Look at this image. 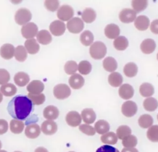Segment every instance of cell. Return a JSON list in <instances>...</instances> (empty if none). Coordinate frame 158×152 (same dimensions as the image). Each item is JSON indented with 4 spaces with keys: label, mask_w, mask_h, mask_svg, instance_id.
I'll use <instances>...</instances> for the list:
<instances>
[{
    "label": "cell",
    "mask_w": 158,
    "mask_h": 152,
    "mask_svg": "<svg viewBox=\"0 0 158 152\" xmlns=\"http://www.w3.org/2000/svg\"><path fill=\"white\" fill-rule=\"evenodd\" d=\"M33 109V103L26 96L19 95L14 96L7 105L9 114L14 119L23 120Z\"/></svg>",
    "instance_id": "1"
},
{
    "label": "cell",
    "mask_w": 158,
    "mask_h": 152,
    "mask_svg": "<svg viewBox=\"0 0 158 152\" xmlns=\"http://www.w3.org/2000/svg\"><path fill=\"white\" fill-rule=\"evenodd\" d=\"M107 53V48L104 43L96 41L93 43L89 48V54L94 59H101L103 58Z\"/></svg>",
    "instance_id": "2"
},
{
    "label": "cell",
    "mask_w": 158,
    "mask_h": 152,
    "mask_svg": "<svg viewBox=\"0 0 158 152\" xmlns=\"http://www.w3.org/2000/svg\"><path fill=\"white\" fill-rule=\"evenodd\" d=\"M31 19V14L27 8H20L15 14V22L20 25H24L28 23Z\"/></svg>",
    "instance_id": "3"
},
{
    "label": "cell",
    "mask_w": 158,
    "mask_h": 152,
    "mask_svg": "<svg viewBox=\"0 0 158 152\" xmlns=\"http://www.w3.org/2000/svg\"><path fill=\"white\" fill-rule=\"evenodd\" d=\"M53 94L57 99H64L70 95L71 90L66 84L60 83L54 87Z\"/></svg>",
    "instance_id": "4"
},
{
    "label": "cell",
    "mask_w": 158,
    "mask_h": 152,
    "mask_svg": "<svg viewBox=\"0 0 158 152\" xmlns=\"http://www.w3.org/2000/svg\"><path fill=\"white\" fill-rule=\"evenodd\" d=\"M38 27L33 22H28V23L23 25L21 29L22 36L27 39H31L37 35Z\"/></svg>",
    "instance_id": "5"
},
{
    "label": "cell",
    "mask_w": 158,
    "mask_h": 152,
    "mask_svg": "<svg viewBox=\"0 0 158 152\" xmlns=\"http://www.w3.org/2000/svg\"><path fill=\"white\" fill-rule=\"evenodd\" d=\"M67 28L72 33H78L83 29L84 23L83 20L79 17H73L68 21Z\"/></svg>",
    "instance_id": "6"
},
{
    "label": "cell",
    "mask_w": 158,
    "mask_h": 152,
    "mask_svg": "<svg viewBox=\"0 0 158 152\" xmlns=\"http://www.w3.org/2000/svg\"><path fill=\"white\" fill-rule=\"evenodd\" d=\"M74 14L73 8L69 5H62L57 11V17L62 21H67L72 19Z\"/></svg>",
    "instance_id": "7"
},
{
    "label": "cell",
    "mask_w": 158,
    "mask_h": 152,
    "mask_svg": "<svg viewBox=\"0 0 158 152\" xmlns=\"http://www.w3.org/2000/svg\"><path fill=\"white\" fill-rule=\"evenodd\" d=\"M136 12L131 9L125 8L122 10L119 14V19L122 22L131 23L135 20Z\"/></svg>",
    "instance_id": "8"
},
{
    "label": "cell",
    "mask_w": 158,
    "mask_h": 152,
    "mask_svg": "<svg viewBox=\"0 0 158 152\" xmlns=\"http://www.w3.org/2000/svg\"><path fill=\"white\" fill-rule=\"evenodd\" d=\"M137 105L132 101H127L122 106V114L128 117L133 116L137 112Z\"/></svg>",
    "instance_id": "9"
},
{
    "label": "cell",
    "mask_w": 158,
    "mask_h": 152,
    "mask_svg": "<svg viewBox=\"0 0 158 152\" xmlns=\"http://www.w3.org/2000/svg\"><path fill=\"white\" fill-rule=\"evenodd\" d=\"M65 120L69 125L71 127H77L80 125L81 122V116L78 112L72 111L67 114Z\"/></svg>",
    "instance_id": "10"
},
{
    "label": "cell",
    "mask_w": 158,
    "mask_h": 152,
    "mask_svg": "<svg viewBox=\"0 0 158 152\" xmlns=\"http://www.w3.org/2000/svg\"><path fill=\"white\" fill-rule=\"evenodd\" d=\"M49 30L54 36H60L65 30V25L61 20H54L49 25Z\"/></svg>",
    "instance_id": "11"
},
{
    "label": "cell",
    "mask_w": 158,
    "mask_h": 152,
    "mask_svg": "<svg viewBox=\"0 0 158 152\" xmlns=\"http://www.w3.org/2000/svg\"><path fill=\"white\" fill-rule=\"evenodd\" d=\"M41 130L45 135H53L57 130V125L54 121L47 120L42 123L41 126Z\"/></svg>",
    "instance_id": "12"
},
{
    "label": "cell",
    "mask_w": 158,
    "mask_h": 152,
    "mask_svg": "<svg viewBox=\"0 0 158 152\" xmlns=\"http://www.w3.org/2000/svg\"><path fill=\"white\" fill-rule=\"evenodd\" d=\"M41 129L40 126L35 123H31L27 125L25 129V134L27 137L31 139L37 138L40 134Z\"/></svg>",
    "instance_id": "13"
},
{
    "label": "cell",
    "mask_w": 158,
    "mask_h": 152,
    "mask_svg": "<svg viewBox=\"0 0 158 152\" xmlns=\"http://www.w3.org/2000/svg\"><path fill=\"white\" fill-rule=\"evenodd\" d=\"M118 95L123 99H129L134 95L133 88L128 83L122 85L118 89Z\"/></svg>",
    "instance_id": "14"
},
{
    "label": "cell",
    "mask_w": 158,
    "mask_h": 152,
    "mask_svg": "<svg viewBox=\"0 0 158 152\" xmlns=\"http://www.w3.org/2000/svg\"><path fill=\"white\" fill-rule=\"evenodd\" d=\"M14 46L9 43L3 44L0 48V55L4 59H10L14 56Z\"/></svg>",
    "instance_id": "15"
},
{
    "label": "cell",
    "mask_w": 158,
    "mask_h": 152,
    "mask_svg": "<svg viewBox=\"0 0 158 152\" xmlns=\"http://www.w3.org/2000/svg\"><path fill=\"white\" fill-rule=\"evenodd\" d=\"M44 84L40 80L31 81L27 87V91L31 94H40L44 90Z\"/></svg>",
    "instance_id": "16"
},
{
    "label": "cell",
    "mask_w": 158,
    "mask_h": 152,
    "mask_svg": "<svg viewBox=\"0 0 158 152\" xmlns=\"http://www.w3.org/2000/svg\"><path fill=\"white\" fill-rule=\"evenodd\" d=\"M69 83L72 88L77 90L81 88L83 86L85 80L81 75L78 74H74L69 78Z\"/></svg>",
    "instance_id": "17"
},
{
    "label": "cell",
    "mask_w": 158,
    "mask_h": 152,
    "mask_svg": "<svg viewBox=\"0 0 158 152\" xmlns=\"http://www.w3.org/2000/svg\"><path fill=\"white\" fill-rule=\"evenodd\" d=\"M104 33L109 39L117 38L120 34V28L116 24H108L104 28Z\"/></svg>",
    "instance_id": "18"
},
{
    "label": "cell",
    "mask_w": 158,
    "mask_h": 152,
    "mask_svg": "<svg viewBox=\"0 0 158 152\" xmlns=\"http://www.w3.org/2000/svg\"><path fill=\"white\" fill-rule=\"evenodd\" d=\"M59 112L57 107L52 105H49L46 107L43 111L44 117L49 120L56 119L59 116Z\"/></svg>",
    "instance_id": "19"
},
{
    "label": "cell",
    "mask_w": 158,
    "mask_h": 152,
    "mask_svg": "<svg viewBox=\"0 0 158 152\" xmlns=\"http://www.w3.org/2000/svg\"><path fill=\"white\" fill-rule=\"evenodd\" d=\"M140 48L143 53L146 54H151L153 53L156 49V43L152 39H145L142 41Z\"/></svg>",
    "instance_id": "20"
},
{
    "label": "cell",
    "mask_w": 158,
    "mask_h": 152,
    "mask_svg": "<svg viewBox=\"0 0 158 152\" xmlns=\"http://www.w3.org/2000/svg\"><path fill=\"white\" fill-rule=\"evenodd\" d=\"M81 116L83 120L87 124H92L94 122L96 118V113L91 108H85L81 113Z\"/></svg>",
    "instance_id": "21"
},
{
    "label": "cell",
    "mask_w": 158,
    "mask_h": 152,
    "mask_svg": "<svg viewBox=\"0 0 158 152\" xmlns=\"http://www.w3.org/2000/svg\"><path fill=\"white\" fill-rule=\"evenodd\" d=\"M149 19L145 15H139L135 20V27L140 31L147 30L149 26Z\"/></svg>",
    "instance_id": "22"
},
{
    "label": "cell",
    "mask_w": 158,
    "mask_h": 152,
    "mask_svg": "<svg viewBox=\"0 0 158 152\" xmlns=\"http://www.w3.org/2000/svg\"><path fill=\"white\" fill-rule=\"evenodd\" d=\"M25 48L27 51L31 54L37 53L40 49V46L36 40L34 38L26 40L25 42Z\"/></svg>",
    "instance_id": "23"
},
{
    "label": "cell",
    "mask_w": 158,
    "mask_h": 152,
    "mask_svg": "<svg viewBox=\"0 0 158 152\" xmlns=\"http://www.w3.org/2000/svg\"><path fill=\"white\" fill-rule=\"evenodd\" d=\"M14 80L15 83L18 86L24 87L29 82L30 77L27 73L23 72H19L15 75Z\"/></svg>",
    "instance_id": "24"
},
{
    "label": "cell",
    "mask_w": 158,
    "mask_h": 152,
    "mask_svg": "<svg viewBox=\"0 0 158 152\" xmlns=\"http://www.w3.org/2000/svg\"><path fill=\"white\" fill-rule=\"evenodd\" d=\"M36 38L40 43L44 45L48 44L52 41V36L46 30H40L36 35Z\"/></svg>",
    "instance_id": "25"
},
{
    "label": "cell",
    "mask_w": 158,
    "mask_h": 152,
    "mask_svg": "<svg viewBox=\"0 0 158 152\" xmlns=\"http://www.w3.org/2000/svg\"><path fill=\"white\" fill-rule=\"evenodd\" d=\"M104 69L110 72H114L117 68V62L116 60L112 57H107L105 58L102 62Z\"/></svg>",
    "instance_id": "26"
},
{
    "label": "cell",
    "mask_w": 158,
    "mask_h": 152,
    "mask_svg": "<svg viewBox=\"0 0 158 152\" xmlns=\"http://www.w3.org/2000/svg\"><path fill=\"white\" fill-rule=\"evenodd\" d=\"M109 83L114 87H118L120 86L123 82V77L118 72H114L111 73L108 77Z\"/></svg>",
    "instance_id": "27"
},
{
    "label": "cell",
    "mask_w": 158,
    "mask_h": 152,
    "mask_svg": "<svg viewBox=\"0 0 158 152\" xmlns=\"http://www.w3.org/2000/svg\"><path fill=\"white\" fill-rule=\"evenodd\" d=\"M109 124L104 120H99L94 124V129L99 134H105L109 130Z\"/></svg>",
    "instance_id": "28"
},
{
    "label": "cell",
    "mask_w": 158,
    "mask_h": 152,
    "mask_svg": "<svg viewBox=\"0 0 158 152\" xmlns=\"http://www.w3.org/2000/svg\"><path fill=\"white\" fill-rule=\"evenodd\" d=\"M25 124L22 120L12 119L10 122V130L15 134H19L22 132Z\"/></svg>",
    "instance_id": "29"
},
{
    "label": "cell",
    "mask_w": 158,
    "mask_h": 152,
    "mask_svg": "<svg viewBox=\"0 0 158 152\" xmlns=\"http://www.w3.org/2000/svg\"><path fill=\"white\" fill-rule=\"evenodd\" d=\"M81 17L83 20L86 23H91L95 20L96 17V14L94 9L90 7H88L83 11Z\"/></svg>",
    "instance_id": "30"
},
{
    "label": "cell",
    "mask_w": 158,
    "mask_h": 152,
    "mask_svg": "<svg viewBox=\"0 0 158 152\" xmlns=\"http://www.w3.org/2000/svg\"><path fill=\"white\" fill-rule=\"evenodd\" d=\"M117 135L112 132H109L101 137V141L106 145H115L117 142Z\"/></svg>",
    "instance_id": "31"
},
{
    "label": "cell",
    "mask_w": 158,
    "mask_h": 152,
    "mask_svg": "<svg viewBox=\"0 0 158 152\" xmlns=\"http://www.w3.org/2000/svg\"><path fill=\"white\" fill-rule=\"evenodd\" d=\"M0 91L6 96H12L16 93L17 88L12 83H7L0 87Z\"/></svg>",
    "instance_id": "32"
},
{
    "label": "cell",
    "mask_w": 158,
    "mask_h": 152,
    "mask_svg": "<svg viewBox=\"0 0 158 152\" xmlns=\"http://www.w3.org/2000/svg\"><path fill=\"white\" fill-rule=\"evenodd\" d=\"M113 44L116 49L118 51H123L128 47V41L125 36H120L115 39Z\"/></svg>",
    "instance_id": "33"
},
{
    "label": "cell",
    "mask_w": 158,
    "mask_h": 152,
    "mask_svg": "<svg viewBox=\"0 0 158 152\" xmlns=\"http://www.w3.org/2000/svg\"><path fill=\"white\" fill-rule=\"evenodd\" d=\"M139 93L143 97H149L154 93V87L149 83H143L139 87Z\"/></svg>",
    "instance_id": "34"
},
{
    "label": "cell",
    "mask_w": 158,
    "mask_h": 152,
    "mask_svg": "<svg viewBox=\"0 0 158 152\" xmlns=\"http://www.w3.org/2000/svg\"><path fill=\"white\" fill-rule=\"evenodd\" d=\"M152 124L153 119L149 114H143L138 119V124L143 129H147L151 127Z\"/></svg>",
    "instance_id": "35"
},
{
    "label": "cell",
    "mask_w": 158,
    "mask_h": 152,
    "mask_svg": "<svg viewBox=\"0 0 158 152\" xmlns=\"http://www.w3.org/2000/svg\"><path fill=\"white\" fill-rule=\"evenodd\" d=\"M123 72L127 77H135L138 72V67L134 62H128L124 66Z\"/></svg>",
    "instance_id": "36"
},
{
    "label": "cell",
    "mask_w": 158,
    "mask_h": 152,
    "mask_svg": "<svg viewBox=\"0 0 158 152\" xmlns=\"http://www.w3.org/2000/svg\"><path fill=\"white\" fill-rule=\"evenodd\" d=\"M14 56L15 59L19 62H23L27 57V53L25 47L22 45L17 46L15 49Z\"/></svg>",
    "instance_id": "37"
},
{
    "label": "cell",
    "mask_w": 158,
    "mask_h": 152,
    "mask_svg": "<svg viewBox=\"0 0 158 152\" xmlns=\"http://www.w3.org/2000/svg\"><path fill=\"white\" fill-rule=\"evenodd\" d=\"M143 107L148 111H154L158 107V102L156 98L149 97L144 99Z\"/></svg>",
    "instance_id": "38"
},
{
    "label": "cell",
    "mask_w": 158,
    "mask_h": 152,
    "mask_svg": "<svg viewBox=\"0 0 158 152\" xmlns=\"http://www.w3.org/2000/svg\"><path fill=\"white\" fill-rule=\"evenodd\" d=\"M80 40L83 45L87 46L93 43L94 40V36L90 31L85 30L81 34Z\"/></svg>",
    "instance_id": "39"
},
{
    "label": "cell",
    "mask_w": 158,
    "mask_h": 152,
    "mask_svg": "<svg viewBox=\"0 0 158 152\" xmlns=\"http://www.w3.org/2000/svg\"><path fill=\"white\" fill-rule=\"evenodd\" d=\"M131 130L127 125H120L119 126L116 131V135L119 139L123 140L126 137L131 135Z\"/></svg>",
    "instance_id": "40"
},
{
    "label": "cell",
    "mask_w": 158,
    "mask_h": 152,
    "mask_svg": "<svg viewBox=\"0 0 158 152\" xmlns=\"http://www.w3.org/2000/svg\"><path fill=\"white\" fill-rule=\"evenodd\" d=\"M148 138L152 142H158V125H152L147 131Z\"/></svg>",
    "instance_id": "41"
},
{
    "label": "cell",
    "mask_w": 158,
    "mask_h": 152,
    "mask_svg": "<svg viewBox=\"0 0 158 152\" xmlns=\"http://www.w3.org/2000/svg\"><path fill=\"white\" fill-rule=\"evenodd\" d=\"M138 143L137 138L133 135H130L122 140V143L125 148H134Z\"/></svg>",
    "instance_id": "42"
},
{
    "label": "cell",
    "mask_w": 158,
    "mask_h": 152,
    "mask_svg": "<svg viewBox=\"0 0 158 152\" xmlns=\"http://www.w3.org/2000/svg\"><path fill=\"white\" fill-rule=\"evenodd\" d=\"M148 6V1L146 0H140V1H132L131 6L133 10L136 12H141L144 10Z\"/></svg>",
    "instance_id": "43"
},
{
    "label": "cell",
    "mask_w": 158,
    "mask_h": 152,
    "mask_svg": "<svg viewBox=\"0 0 158 152\" xmlns=\"http://www.w3.org/2000/svg\"><path fill=\"white\" fill-rule=\"evenodd\" d=\"M91 64L87 61L80 62L78 66V70L82 75H88L91 70Z\"/></svg>",
    "instance_id": "44"
},
{
    "label": "cell",
    "mask_w": 158,
    "mask_h": 152,
    "mask_svg": "<svg viewBox=\"0 0 158 152\" xmlns=\"http://www.w3.org/2000/svg\"><path fill=\"white\" fill-rule=\"evenodd\" d=\"M28 98L31 101L33 104L35 105L42 104L45 101V96L43 93L40 94H28Z\"/></svg>",
    "instance_id": "45"
},
{
    "label": "cell",
    "mask_w": 158,
    "mask_h": 152,
    "mask_svg": "<svg viewBox=\"0 0 158 152\" xmlns=\"http://www.w3.org/2000/svg\"><path fill=\"white\" fill-rule=\"evenodd\" d=\"M78 70V65L74 61H67L64 65V70L69 75L74 74Z\"/></svg>",
    "instance_id": "46"
},
{
    "label": "cell",
    "mask_w": 158,
    "mask_h": 152,
    "mask_svg": "<svg viewBox=\"0 0 158 152\" xmlns=\"http://www.w3.org/2000/svg\"><path fill=\"white\" fill-rule=\"evenodd\" d=\"M79 130L87 135H94L96 133L94 128L88 124H81L79 125Z\"/></svg>",
    "instance_id": "47"
},
{
    "label": "cell",
    "mask_w": 158,
    "mask_h": 152,
    "mask_svg": "<svg viewBox=\"0 0 158 152\" xmlns=\"http://www.w3.org/2000/svg\"><path fill=\"white\" fill-rule=\"evenodd\" d=\"M44 6L49 11H56L59 6V2L58 1L56 0H49V1H44Z\"/></svg>",
    "instance_id": "48"
},
{
    "label": "cell",
    "mask_w": 158,
    "mask_h": 152,
    "mask_svg": "<svg viewBox=\"0 0 158 152\" xmlns=\"http://www.w3.org/2000/svg\"><path fill=\"white\" fill-rule=\"evenodd\" d=\"M10 80V74L4 69H0V84L3 85L7 83Z\"/></svg>",
    "instance_id": "49"
},
{
    "label": "cell",
    "mask_w": 158,
    "mask_h": 152,
    "mask_svg": "<svg viewBox=\"0 0 158 152\" xmlns=\"http://www.w3.org/2000/svg\"><path fill=\"white\" fill-rule=\"evenodd\" d=\"M96 152H119V151L114 146L109 145H105L98 148Z\"/></svg>",
    "instance_id": "50"
},
{
    "label": "cell",
    "mask_w": 158,
    "mask_h": 152,
    "mask_svg": "<svg viewBox=\"0 0 158 152\" xmlns=\"http://www.w3.org/2000/svg\"><path fill=\"white\" fill-rule=\"evenodd\" d=\"M8 130V123L4 119H0V135L7 132Z\"/></svg>",
    "instance_id": "51"
},
{
    "label": "cell",
    "mask_w": 158,
    "mask_h": 152,
    "mask_svg": "<svg viewBox=\"0 0 158 152\" xmlns=\"http://www.w3.org/2000/svg\"><path fill=\"white\" fill-rule=\"evenodd\" d=\"M150 29L153 33L158 34V19H156L151 22Z\"/></svg>",
    "instance_id": "52"
},
{
    "label": "cell",
    "mask_w": 158,
    "mask_h": 152,
    "mask_svg": "<svg viewBox=\"0 0 158 152\" xmlns=\"http://www.w3.org/2000/svg\"><path fill=\"white\" fill-rule=\"evenodd\" d=\"M122 152H138L135 148H125L122 150Z\"/></svg>",
    "instance_id": "53"
},
{
    "label": "cell",
    "mask_w": 158,
    "mask_h": 152,
    "mask_svg": "<svg viewBox=\"0 0 158 152\" xmlns=\"http://www.w3.org/2000/svg\"><path fill=\"white\" fill-rule=\"evenodd\" d=\"M34 152H48V150L44 147H42V146H40V147H38Z\"/></svg>",
    "instance_id": "54"
},
{
    "label": "cell",
    "mask_w": 158,
    "mask_h": 152,
    "mask_svg": "<svg viewBox=\"0 0 158 152\" xmlns=\"http://www.w3.org/2000/svg\"><path fill=\"white\" fill-rule=\"evenodd\" d=\"M2 99H3V97H2V94L0 92V103L2 101Z\"/></svg>",
    "instance_id": "55"
},
{
    "label": "cell",
    "mask_w": 158,
    "mask_h": 152,
    "mask_svg": "<svg viewBox=\"0 0 158 152\" xmlns=\"http://www.w3.org/2000/svg\"><path fill=\"white\" fill-rule=\"evenodd\" d=\"M1 147H2V143H1V141H0V150H1Z\"/></svg>",
    "instance_id": "56"
},
{
    "label": "cell",
    "mask_w": 158,
    "mask_h": 152,
    "mask_svg": "<svg viewBox=\"0 0 158 152\" xmlns=\"http://www.w3.org/2000/svg\"><path fill=\"white\" fill-rule=\"evenodd\" d=\"M0 152H7V151L5 150H0Z\"/></svg>",
    "instance_id": "57"
},
{
    "label": "cell",
    "mask_w": 158,
    "mask_h": 152,
    "mask_svg": "<svg viewBox=\"0 0 158 152\" xmlns=\"http://www.w3.org/2000/svg\"><path fill=\"white\" fill-rule=\"evenodd\" d=\"M157 60H158V53L157 54Z\"/></svg>",
    "instance_id": "58"
},
{
    "label": "cell",
    "mask_w": 158,
    "mask_h": 152,
    "mask_svg": "<svg viewBox=\"0 0 158 152\" xmlns=\"http://www.w3.org/2000/svg\"><path fill=\"white\" fill-rule=\"evenodd\" d=\"M14 152H22V151H14Z\"/></svg>",
    "instance_id": "59"
},
{
    "label": "cell",
    "mask_w": 158,
    "mask_h": 152,
    "mask_svg": "<svg viewBox=\"0 0 158 152\" xmlns=\"http://www.w3.org/2000/svg\"><path fill=\"white\" fill-rule=\"evenodd\" d=\"M157 119H158V114H157Z\"/></svg>",
    "instance_id": "60"
},
{
    "label": "cell",
    "mask_w": 158,
    "mask_h": 152,
    "mask_svg": "<svg viewBox=\"0 0 158 152\" xmlns=\"http://www.w3.org/2000/svg\"><path fill=\"white\" fill-rule=\"evenodd\" d=\"M69 152H75V151H69Z\"/></svg>",
    "instance_id": "61"
}]
</instances>
